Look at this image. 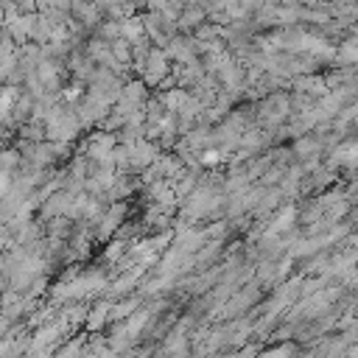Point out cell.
I'll return each instance as SVG.
<instances>
[{
    "mask_svg": "<svg viewBox=\"0 0 358 358\" xmlns=\"http://www.w3.org/2000/svg\"><path fill=\"white\" fill-rule=\"evenodd\" d=\"M81 129V117H76L73 112H64V109H56L50 106V115H48V137L53 140H73Z\"/></svg>",
    "mask_w": 358,
    "mask_h": 358,
    "instance_id": "cell-1",
    "label": "cell"
},
{
    "mask_svg": "<svg viewBox=\"0 0 358 358\" xmlns=\"http://www.w3.org/2000/svg\"><path fill=\"white\" fill-rule=\"evenodd\" d=\"M140 70L145 73V81H148V84H159V81L168 76V56H165L162 50H148Z\"/></svg>",
    "mask_w": 358,
    "mask_h": 358,
    "instance_id": "cell-2",
    "label": "cell"
},
{
    "mask_svg": "<svg viewBox=\"0 0 358 358\" xmlns=\"http://www.w3.org/2000/svg\"><path fill=\"white\" fill-rule=\"evenodd\" d=\"M333 162H338V165H358V143H344V145H338L336 148V154H333Z\"/></svg>",
    "mask_w": 358,
    "mask_h": 358,
    "instance_id": "cell-3",
    "label": "cell"
},
{
    "mask_svg": "<svg viewBox=\"0 0 358 358\" xmlns=\"http://www.w3.org/2000/svg\"><path fill=\"white\" fill-rule=\"evenodd\" d=\"M123 213H126V207L123 204H115L109 213H106V218H103V227H101V232L106 235L109 229H117L120 227V218H123Z\"/></svg>",
    "mask_w": 358,
    "mask_h": 358,
    "instance_id": "cell-4",
    "label": "cell"
},
{
    "mask_svg": "<svg viewBox=\"0 0 358 358\" xmlns=\"http://www.w3.org/2000/svg\"><path fill=\"white\" fill-rule=\"evenodd\" d=\"M294 215H296V213H294V207H285V210H282V213L274 218V224H271V229H268V232H271V235L285 232V229L294 224Z\"/></svg>",
    "mask_w": 358,
    "mask_h": 358,
    "instance_id": "cell-5",
    "label": "cell"
},
{
    "mask_svg": "<svg viewBox=\"0 0 358 358\" xmlns=\"http://www.w3.org/2000/svg\"><path fill=\"white\" fill-rule=\"evenodd\" d=\"M120 34H123L126 39L143 36V22H140V20H123V22H120Z\"/></svg>",
    "mask_w": 358,
    "mask_h": 358,
    "instance_id": "cell-6",
    "label": "cell"
},
{
    "mask_svg": "<svg viewBox=\"0 0 358 358\" xmlns=\"http://www.w3.org/2000/svg\"><path fill=\"white\" fill-rule=\"evenodd\" d=\"M106 310H109V305L103 302V305H98L95 310H92V316H87V327L90 330H98L103 322H106Z\"/></svg>",
    "mask_w": 358,
    "mask_h": 358,
    "instance_id": "cell-7",
    "label": "cell"
},
{
    "mask_svg": "<svg viewBox=\"0 0 358 358\" xmlns=\"http://www.w3.org/2000/svg\"><path fill=\"white\" fill-rule=\"evenodd\" d=\"M260 358H294V347H288V344H280V347H271V350H266Z\"/></svg>",
    "mask_w": 358,
    "mask_h": 358,
    "instance_id": "cell-8",
    "label": "cell"
},
{
    "mask_svg": "<svg viewBox=\"0 0 358 358\" xmlns=\"http://www.w3.org/2000/svg\"><path fill=\"white\" fill-rule=\"evenodd\" d=\"M64 98H67V101L81 98V84H70V87H64Z\"/></svg>",
    "mask_w": 358,
    "mask_h": 358,
    "instance_id": "cell-9",
    "label": "cell"
},
{
    "mask_svg": "<svg viewBox=\"0 0 358 358\" xmlns=\"http://www.w3.org/2000/svg\"><path fill=\"white\" fill-rule=\"evenodd\" d=\"M218 159H221L218 151H204L201 154V165H218Z\"/></svg>",
    "mask_w": 358,
    "mask_h": 358,
    "instance_id": "cell-10",
    "label": "cell"
},
{
    "mask_svg": "<svg viewBox=\"0 0 358 358\" xmlns=\"http://www.w3.org/2000/svg\"><path fill=\"white\" fill-rule=\"evenodd\" d=\"M120 249H123V243H120V241L109 243V249H106V257H117V255H120Z\"/></svg>",
    "mask_w": 358,
    "mask_h": 358,
    "instance_id": "cell-11",
    "label": "cell"
},
{
    "mask_svg": "<svg viewBox=\"0 0 358 358\" xmlns=\"http://www.w3.org/2000/svg\"><path fill=\"white\" fill-rule=\"evenodd\" d=\"M355 310H358V296H355Z\"/></svg>",
    "mask_w": 358,
    "mask_h": 358,
    "instance_id": "cell-12",
    "label": "cell"
}]
</instances>
